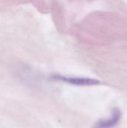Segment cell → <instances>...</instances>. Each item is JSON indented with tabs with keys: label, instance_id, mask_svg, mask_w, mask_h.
I'll use <instances>...</instances> for the list:
<instances>
[{
	"label": "cell",
	"instance_id": "1",
	"mask_svg": "<svg viewBox=\"0 0 127 128\" xmlns=\"http://www.w3.org/2000/svg\"><path fill=\"white\" fill-rule=\"evenodd\" d=\"M52 78L58 81H61L64 82L70 83L71 85L79 86H97L101 83L100 80L88 78V77H72V76H65L62 75H53Z\"/></svg>",
	"mask_w": 127,
	"mask_h": 128
},
{
	"label": "cell",
	"instance_id": "2",
	"mask_svg": "<svg viewBox=\"0 0 127 128\" xmlns=\"http://www.w3.org/2000/svg\"><path fill=\"white\" fill-rule=\"evenodd\" d=\"M121 118V112L119 109L115 108L112 111L111 116L109 118L98 122L95 124L94 128H113L119 123Z\"/></svg>",
	"mask_w": 127,
	"mask_h": 128
}]
</instances>
